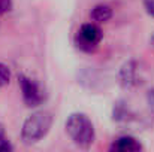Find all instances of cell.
I'll return each instance as SVG.
<instances>
[{
    "label": "cell",
    "instance_id": "cell-1",
    "mask_svg": "<svg viewBox=\"0 0 154 152\" xmlns=\"http://www.w3.org/2000/svg\"><path fill=\"white\" fill-rule=\"evenodd\" d=\"M51 124L52 116L50 112H45V110L35 112L23 124V130H21L23 142L27 145L39 142L41 139H44L47 136V133L51 128Z\"/></svg>",
    "mask_w": 154,
    "mask_h": 152
},
{
    "label": "cell",
    "instance_id": "cell-2",
    "mask_svg": "<svg viewBox=\"0 0 154 152\" xmlns=\"http://www.w3.org/2000/svg\"><path fill=\"white\" fill-rule=\"evenodd\" d=\"M66 131L78 146H90L94 140V127L84 113H72L66 121Z\"/></svg>",
    "mask_w": 154,
    "mask_h": 152
},
{
    "label": "cell",
    "instance_id": "cell-3",
    "mask_svg": "<svg viewBox=\"0 0 154 152\" xmlns=\"http://www.w3.org/2000/svg\"><path fill=\"white\" fill-rule=\"evenodd\" d=\"M103 37L102 30L99 28V25L88 22V24H82L81 28L76 31L75 36V45L76 48L84 52H91L97 48V45L100 43Z\"/></svg>",
    "mask_w": 154,
    "mask_h": 152
},
{
    "label": "cell",
    "instance_id": "cell-4",
    "mask_svg": "<svg viewBox=\"0 0 154 152\" xmlns=\"http://www.w3.org/2000/svg\"><path fill=\"white\" fill-rule=\"evenodd\" d=\"M18 82H20V88H21V93H23V100L27 106L35 107V106H39L44 101V91L33 79L21 75L18 78Z\"/></svg>",
    "mask_w": 154,
    "mask_h": 152
},
{
    "label": "cell",
    "instance_id": "cell-5",
    "mask_svg": "<svg viewBox=\"0 0 154 152\" xmlns=\"http://www.w3.org/2000/svg\"><path fill=\"white\" fill-rule=\"evenodd\" d=\"M109 149L114 152H136L142 149V145L139 143L138 139L132 136H121L112 142Z\"/></svg>",
    "mask_w": 154,
    "mask_h": 152
},
{
    "label": "cell",
    "instance_id": "cell-6",
    "mask_svg": "<svg viewBox=\"0 0 154 152\" xmlns=\"http://www.w3.org/2000/svg\"><path fill=\"white\" fill-rule=\"evenodd\" d=\"M136 70L138 69H136V63L135 61H129V63H126L121 67V70H120V82H121L123 87L132 88V87H135L138 84V81H136Z\"/></svg>",
    "mask_w": 154,
    "mask_h": 152
},
{
    "label": "cell",
    "instance_id": "cell-7",
    "mask_svg": "<svg viewBox=\"0 0 154 152\" xmlns=\"http://www.w3.org/2000/svg\"><path fill=\"white\" fill-rule=\"evenodd\" d=\"M90 16H91V19L94 22H106L112 16V9L108 4H96L91 9Z\"/></svg>",
    "mask_w": 154,
    "mask_h": 152
},
{
    "label": "cell",
    "instance_id": "cell-8",
    "mask_svg": "<svg viewBox=\"0 0 154 152\" xmlns=\"http://www.w3.org/2000/svg\"><path fill=\"white\" fill-rule=\"evenodd\" d=\"M127 118V107L123 101H117L115 106H114V119L117 121H121V119H126Z\"/></svg>",
    "mask_w": 154,
    "mask_h": 152
},
{
    "label": "cell",
    "instance_id": "cell-9",
    "mask_svg": "<svg viewBox=\"0 0 154 152\" xmlns=\"http://www.w3.org/2000/svg\"><path fill=\"white\" fill-rule=\"evenodd\" d=\"M9 81H11V70L6 64L0 63V88L9 84Z\"/></svg>",
    "mask_w": 154,
    "mask_h": 152
},
{
    "label": "cell",
    "instance_id": "cell-10",
    "mask_svg": "<svg viewBox=\"0 0 154 152\" xmlns=\"http://www.w3.org/2000/svg\"><path fill=\"white\" fill-rule=\"evenodd\" d=\"M3 151H12V146L6 140V137H5V128L0 124V152H3Z\"/></svg>",
    "mask_w": 154,
    "mask_h": 152
},
{
    "label": "cell",
    "instance_id": "cell-11",
    "mask_svg": "<svg viewBox=\"0 0 154 152\" xmlns=\"http://www.w3.org/2000/svg\"><path fill=\"white\" fill-rule=\"evenodd\" d=\"M12 9V0H0V13H6Z\"/></svg>",
    "mask_w": 154,
    "mask_h": 152
},
{
    "label": "cell",
    "instance_id": "cell-12",
    "mask_svg": "<svg viewBox=\"0 0 154 152\" xmlns=\"http://www.w3.org/2000/svg\"><path fill=\"white\" fill-rule=\"evenodd\" d=\"M144 6H145L148 15H151L154 18V0H144Z\"/></svg>",
    "mask_w": 154,
    "mask_h": 152
},
{
    "label": "cell",
    "instance_id": "cell-13",
    "mask_svg": "<svg viewBox=\"0 0 154 152\" xmlns=\"http://www.w3.org/2000/svg\"><path fill=\"white\" fill-rule=\"evenodd\" d=\"M147 101H148L150 109L154 112V88H151V90L147 93Z\"/></svg>",
    "mask_w": 154,
    "mask_h": 152
},
{
    "label": "cell",
    "instance_id": "cell-14",
    "mask_svg": "<svg viewBox=\"0 0 154 152\" xmlns=\"http://www.w3.org/2000/svg\"><path fill=\"white\" fill-rule=\"evenodd\" d=\"M150 42H151V45H153V46H154V34H153V36H151V40H150Z\"/></svg>",
    "mask_w": 154,
    "mask_h": 152
}]
</instances>
